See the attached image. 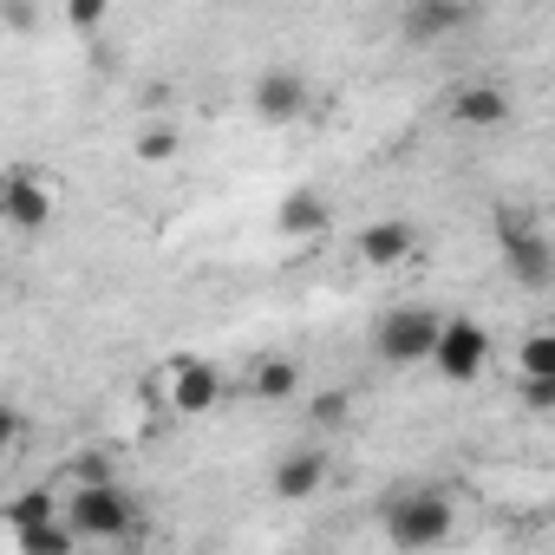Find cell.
<instances>
[{
	"instance_id": "obj_1",
	"label": "cell",
	"mask_w": 555,
	"mask_h": 555,
	"mask_svg": "<svg viewBox=\"0 0 555 555\" xmlns=\"http://www.w3.org/2000/svg\"><path fill=\"white\" fill-rule=\"evenodd\" d=\"M66 522L79 529V542H125L138 529V496L118 483V477H92V483H73V503H60Z\"/></svg>"
},
{
	"instance_id": "obj_2",
	"label": "cell",
	"mask_w": 555,
	"mask_h": 555,
	"mask_svg": "<svg viewBox=\"0 0 555 555\" xmlns=\"http://www.w3.org/2000/svg\"><path fill=\"white\" fill-rule=\"evenodd\" d=\"M451 529H457L451 490H399V496H386V535L399 548H438V542H451Z\"/></svg>"
},
{
	"instance_id": "obj_3",
	"label": "cell",
	"mask_w": 555,
	"mask_h": 555,
	"mask_svg": "<svg viewBox=\"0 0 555 555\" xmlns=\"http://www.w3.org/2000/svg\"><path fill=\"white\" fill-rule=\"evenodd\" d=\"M496 248H503V268L522 288H548L555 282V242L542 235V222L529 209H496Z\"/></svg>"
},
{
	"instance_id": "obj_4",
	"label": "cell",
	"mask_w": 555,
	"mask_h": 555,
	"mask_svg": "<svg viewBox=\"0 0 555 555\" xmlns=\"http://www.w3.org/2000/svg\"><path fill=\"white\" fill-rule=\"evenodd\" d=\"M0 222L14 235H40L53 222V183L34 164H8L0 170Z\"/></svg>"
},
{
	"instance_id": "obj_5",
	"label": "cell",
	"mask_w": 555,
	"mask_h": 555,
	"mask_svg": "<svg viewBox=\"0 0 555 555\" xmlns=\"http://www.w3.org/2000/svg\"><path fill=\"white\" fill-rule=\"evenodd\" d=\"M431 366L451 379V386H470L483 366H490V327L483 321H438V340H431Z\"/></svg>"
},
{
	"instance_id": "obj_6",
	"label": "cell",
	"mask_w": 555,
	"mask_h": 555,
	"mask_svg": "<svg viewBox=\"0 0 555 555\" xmlns=\"http://www.w3.org/2000/svg\"><path fill=\"white\" fill-rule=\"evenodd\" d=\"M438 321H444V314H431V308H392V314L373 327L379 360H392V366H418V360H431Z\"/></svg>"
},
{
	"instance_id": "obj_7",
	"label": "cell",
	"mask_w": 555,
	"mask_h": 555,
	"mask_svg": "<svg viewBox=\"0 0 555 555\" xmlns=\"http://www.w3.org/2000/svg\"><path fill=\"white\" fill-rule=\"evenodd\" d=\"M470 27V0H405L399 8V40L405 47H444Z\"/></svg>"
},
{
	"instance_id": "obj_8",
	"label": "cell",
	"mask_w": 555,
	"mask_h": 555,
	"mask_svg": "<svg viewBox=\"0 0 555 555\" xmlns=\"http://www.w3.org/2000/svg\"><path fill=\"white\" fill-rule=\"evenodd\" d=\"M164 405L183 412V418L216 412V405H222V373H216L209 360H170V373H164Z\"/></svg>"
},
{
	"instance_id": "obj_9",
	"label": "cell",
	"mask_w": 555,
	"mask_h": 555,
	"mask_svg": "<svg viewBox=\"0 0 555 555\" xmlns=\"http://www.w3.org/2000/svg\"><path fill=\"white\" fill-rule=\"evenodd\" d=\"M248 99H255V118H261V125H301V118H308V105H314L308 79H301V73H288V66L261 73Z\"/></svg>"
},
{
	"instance_id": "obj_10",
	"label": "cell",
	"mask_w": 555,
	"mask_h": 555,
	"mask_svg": "<svg viewBox=\"0 0 555 555\" xmlns=\"http://www.w3.org/2000/svg\"><path fill=\"white\" fill-rule=\"evenodd\" d=\"M444 112H451V125H464V131H503L516 105H509V92H503L496 79H470V86L451 92Z\"/></svg>"
},
{
	"instance_id": "obj_11",
	"label": "cell",
	"mask_w": 555,
	"mask_h": 555,
	"mask_svg": "<svg viewBox=\"0 0 555 555\" xmlns=\"http://www.w3.org/2000/svg\"><path fill=\"white\" fill-rule=\"evenodd\" d=\"M353 248H360V261H366V268H399V261L418 248V229H412L405 216H379V222H366V229H360V242H353Z\"/></svg>"
},
{
	"instance_id": "obj_12",
	"label": "cell",
	"mask_w": 555,
	"mask_h": 555,
	"mask_svg": "<svg viewBox=\"0 0 555 555\" xmlns=\"http://www.w3.org/2000/svg\"><path fill=\"white\" fill-rule=\"evenodd\" d=\"M268 483H274V496H282V503H308L327 483V451H282Z\"/></svg>"
},
{
	"instance_id": "obj_13",
	"label": "cell",
	"mask_w": 555,
	"mask_h": 555,
	"mask_svg": "<svg viewBox=\"0 0 555 555\" xmlns=\"http://www.w3.org/2000/svg\"><path fill=\"white\" fill-rule=\"evenodd\" d=\"M274 222H282L295 242H308V235H321V229L334 222V209H327V196H321V190H308V183H301V190H288V196H282Z\"/></svg>"
},
{
	"instance_id": "obj_14",
	"label": "cell",
	"mask_w": 555,
	"mask_h": 555,
	"mask_svg": "<svg viewBox=\"0 0 555 555\" xmlns=\"http://www.w3.org/2000/svg\"><path fill=\"white\" fill-rule=\"evenodd\" d=\"M248 392H255L261 405H282V399H295V392H301V360H288V353H268V360H255V373H248Z\"/></svg>"
},
{
	"instance_id": "obj_15",
	"label": "cell",
	"mask_w": 555,
	"mask_h": 555,
	"mask_svg": "<svg viewBox=\"0 0 555 555\" xmlns=\"http://www.w3.org/2000/svg\"><path fill=\"white\" fill-rule=\"evenodd\" d=\"M14 548H27V555H66V548H79V529H73L66 509H60V516H47V522L14 529Z\"/></svg>"
},
{
	"instance_id": "obj_16",
	"label": "cell",
	"mask_w": 555,
	"mask_h": 555,
	"mask_svg": "<svg viewBox=\"0 0 555 555\" xmlns=\"http://www.w3.org/2000/svg\"><path fill=\"white\" fill-rule=\"evenodd\" d=\"M308 418H314L321 431H347V425H353V392H340V386H327V392H314V405H308Z\"/></svg>"
},
{
	"instance_id": "obj_17",
	"label": "cell",
	"mask_w": 555,
	"mask_h": 555,
	"mask_svg": "<svg viewBox=\"0 0 555 555\" xmlns=\"http://www.w3.org/2000/svg\"><path fill=\"white\" fill-rule=\"evenodd\" d=\"M47 516H60V496H53V490H27V496H14V509H8V522H14V529L47 522Z\"/></svg>"
},
{
	"instance_id": "obj_18",
	"label": "cell",
	"mask_w": 555,
	"mask_h": 555,
	"mask_svg": "<svg viewBox=\"0 0 555 555\" xmlns=\"http://www.w3.org/2000/svg\"><path fill=\"white\" fill-rule=\"evenodd\" d=\"M138 157H144V164H170V157H177V125H151V131L138 138Z\"/></svg>"
},
{
	"instance_id": "obj_19",
	"label": "cell",
	"mask_w": 555,
	"mask_h": 555,
	"mask_svg": "<svg viewBox=\"0 0 555 555\" xmlns=\"http://www.w3.org/2000/svg\"><path fill=\"white\" fill-rule=\"evenodd\" d=\"M105 14H112V0H66L73 34H99V27H105Z\"/></svg>"
},
{
	"instance_id": "obj_20",
	"label": "cell",
	"mask_w": 555,
	"mask_h": 555,
	"mask_svg": "<svg viewBox=\"0 0 555 555\" xmlns=\"http://www.w3.org/2000/svg\"><path fill=\"white\" fill-rule=\"evenodd\" d=\"M522 373H555V334L535 327V334L522 340Z\"/></svg>"
},
{
	"instance_id": "obj_21",
	"label": "cell",
	"mask_w": 555,
	"mask_h": 555,
	"mask_svg": "<svg viewBox=\"0 0 555 555\" xmlns=\"http://www.w3.org/2000/svg\"><path fill=\"white\" fill-rule=\"evenodd\" d=\"M27 438V412L21 405H8V399H0V457H8L14 444Z\"/></svg>"
},
{
	"instance_id": "obj_22",
	"label": "cell",
	"mask_w": 555,
	"mask_h": 555,
	"mask_svg": "<svg viewBox=\"0 0 555 555\" xmlns=\"http://www.w3.org/2000/svg\"><path fill=\"white\" fill-rule=\"evenodd\" d=\"M522 405H529V412H548V405H555V373H529V379H522Z\"/></svg>"
},
{
	"instance_id": "obj_23",
	"label": "cell",
	"mask_w": 555,
	"mask_h": 555,
	"mask_svg": "<svg viewBox=\"0 0 555 555\" xmlns=\"http://www.w3.org/2000/svg\"><path fill=\"white\" fill-rule=\"evenodd\" d=\"M0 21H8L14 34H34V21H40V8H34V0H0Z\"/></svg>"
},
{
	"instance_id": "obj_24",
	"label": "cell",
	"mask_w": 555,
	"mask_h": 555,
	"mask_svg": "<svg viewBox=\"0 0 555 555\" xmlns=\"http://www.w3.org/2000/svg\"><path fill=\"white\" fill-rule=\"evenodd\" d=\"M92 477H112L105 457H73V483H92Z\"/></svg>"
}]
</instances>
